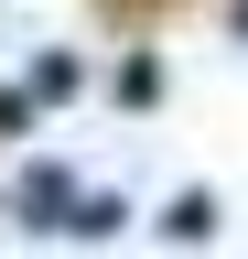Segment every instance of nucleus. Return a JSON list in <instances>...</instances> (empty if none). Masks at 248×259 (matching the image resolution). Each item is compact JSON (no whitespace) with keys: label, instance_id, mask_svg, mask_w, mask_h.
I'll return each mask as SVG.
<instances>
[{"label":"nucleus","instance_id":"nucleus-3","mask_svg":"<svg viewBox=\"0 0 248 259\" xmlns=\"http://www.w3.org/2000/svg\"><path fill=\"white\" fill-rule=\"evenodd\" d=\"M119 227H130V205H119V194H76L65 238H119Z\"/></svg>","mask_w":248,"mask_h":259},{"label":"nucleus","instance_id":"nucleus-1","mask_svg":"<svg viewBox=\"0 0 248 259\" xmlns=\"http://www.w3.org/2000/svg\"><path fill=\"white\" fill-rule=\"evenodd\" d=\"M11 216L22 227H65L76 216V173H65V162H33V173L11 184Z\"/></svg>","mask_w":248,"mask_h":259},{"label":"nucleus","instance_id":"nucleus-5","mask_svg":"<svg viewBox=\"0 0 248 259\" xmlns=\"http://www.w3.org/2000/svg\"><path fill=\"white\" fill-rule=\"evenodd\" d=\"M119 97H130V108H140V97H162V65H151V54H130V65H119Z\"/></svg>","mask_w":248,"mask_h":259},{"label":"nucleus","instance_id":"nucleus-4","mask_svg":"<svg viewBox=\"0 0 248 259\" xmlns=\"http://www.w3.org/2000/svg\"><path fill=\"white\" fill-rule=\"evenodd\" d=\"M54 97H76V54H43L33 65V108H54Z\"/></svg>","mask_w":248,"mask_h":259},{"label":"nucleus","instance_id":"nucleus-2","mask_svg":"<svg viewBox=\"0 0 248 259\" xmlns=\"http://www.w3.org/2000/svg\"><path fill=\"white\" fill-rule=\"evenodd\" d=\"M162 238H183V248H194V238H216V194H205V184L162 205Z\"/></svg>","mask_w":248,"mask_h":259},{"label":"nucleus","instance_id":"nucleus-6","mask_svg":"<svg viewBox=\"0 0 248 259\" xmlns=\"http://www.w3.org/2000/svg\"><path fill=\"white\" fill-rule=\"evenodd\" d=\"M33 130V87H0V141H22Z\"/></svg>","mask_w":248,"mask_h":259},{"label":"nucleus","instance_id":"nucleus-7","mask_svg":"<svg viewBox=\"0 0 248 259\" xmlns=\"http://www.w3.org/2000/svg\"><path fill=\"white\" fill-rule=\"evenodd\" d=\"M237 32H248V0H237Z\"/></svg>","mask_w":248,"mask_h":259}]
</instances>
